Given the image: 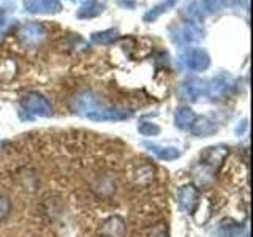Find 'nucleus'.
Returning <instances> with one entry per match:
<instances>
[{"label": "nucleus", "instance_id": "nucleus-14", "mask_svg": "<svg viewBox=\"0 0 253 237\" xmlns=\"http://www.w3.org/2000/svg\"><path fill=\"white\" fill-rule=\"evenodd\" d=\"M149 237H169V233H168V228H166L165 223H160L152 228V231H150Z\"/></svg>", "mask_w": 253, "mask_h": 237}, {"label": "nucleus", "instance_id": "nucleus-3", "mask_svg": "<svg viewBox=\"0 0 253 237\" xmlns=\"http://www.w3.org/2000/svg\"><path fill=\"white\" fill-rule=\"evenodd\" d=\"M126 225L121 217H109L103 221L100 228V234L103 237H125Z\"/></svg>", "mask_w": 253, "mask_h": 237}, {"label": "nucleus", "instance_id": "nucleus-4", "mask_svg": "<svg viewBox=\"0 0 253 237\" xmlns=\"http://www.w3.org/2000/svg\"><path fill=\"white\" fill-rule=\"evenodd\" d=\"M92 190L98 196H111L116 192V179L109 174L105 176H98L92 184Z\"/></svg>", "mask_w": 253, "mask_h": 237}, {"label": "nucleus", "instance_id": "nucleus-5", "mask_svg": "<svg viewBox=\"0 0 253 237\" xmlns=\"http://www.w3.org/2000/svg\"><path fill=\"white\" fill-rule=\"evenodd\" d=\"M190 130H192V133L195 134V136L208 138L217 131V125H215V122L209 120V118H198V120H195L192 123Z\"/></svg>", "mask_w": 253, "mask_h": 237}, {"label": "nucleus", "instance_id": "nucleus-6", "mask_svg": "<svg viewBox=\"0 0 253 237\" xmlns=\"http://www.w3.org/2000/svg\"><path fill=\"white\" fill-rule=\"evenodd\" d=\"M154 169L149 164H141L139 168H136L131 172V179L134 182V185L138 187H146L149 184H152L154 180Z\"/></svg>", "mask_w": 253, "mask_h": 237}, {"label": "nucleus", "instance_id": "nucleus-13", "mask_svg": "<svg viewBox=\"0 0 253 237\" xmlns=\"http://www.w3.org/2000/svg\"><path fill=\"white\" fill-rule=\"evenodd\" d=\"M11 212V202L6 196L0 195V221H3Z\"/></svg>", "mask_w": 253, "mask_h": 237}, {"label": "nucleus", "instance_id": "nucleus-11", "mask_svg": "<svg viewBox=\"0 0 253 237\" xmlns=\"http://www.w3.org/2000/svg\"><path fill=\"white\" fill-rule=\"evenodd\" d=\"M242 228L236 223L231 225H221L218 229V237H239Z\"/></svg>", "mask_w": 253, "mask_h": 237}, {"label": "nucleus", "instance_id": "nucleus-1", "mask_svg": "<svg viewBox=\"0 0 253 237\" xmlns=\"http://www.w3.org/2000/svg\"><path fill=\"white\" fill-rule=\"evenodd\" d=\"M22 105H24V108H26L27 113L34 114V116L47 117V116L52 114L49 101L38 93H29L26 97V100L22 101Z\"/></svg>", "mask_w": 253, "mask_h": 237}, {"label": "nucleus", "instance_id": "nucleus-8", "mask_svg": "<svg viewBox=\"0 0 253 237\" xmlns=\"http://www.w3.org/2000/svg\"><path fill=\"white\" fill-rule=\"evenodd\" d=\"M150 150L160 158V160L165 161H171V160H176V158L180 157V150L177 147H172V146H166V147H160V146H149Z\"/></svg>", "mask_w": 253, "mask_h": 237}, {"label": "nucleus", "instance_id": "nucleus-9", "mask_svg": "<svg viewBox=\"0 0 253 237\" xmlns=\"http://www.w3.org/2000/svg\"><path fill=\"white\" fill-rule=\"evenodd\" d=\"M187 65L192 70H204L209 67V57L203 51H193L188 54Z\"/></svg>", "mask_w": 253, "mask_h": 237}, {"label": "nucleus", "instance_id": "nucleus-7", "mask_svg": "<svg viewBox=\"0 0 253 237\" xmlns=\"http://www.w3.org/2000/svg\"><path fill=\"white\" fill-rule=\"evenodd\" d=\"M228 155L226 149L221 147H209L208 152L204 154V164L211 166V168H215L221 161L225 160V157Z\"/></svg>", "mask_w": 253, "mask_h": 237}, {"label": "nucleus", "instance_id": "nucleus-2", "mask_svg": "<svg viewBox=\"0 0 253 237\" xmlns=\"http://www.w3.org/2000/svg\"><path fill=\"white\" fill-rule=\"evenodd\" d=\"M198 199H200V195H198V188L195 185H184L179 188L177 202L184 212H187V213L195 212L196 205H198Z\"/></svg>", "mask_w": 253, "mask_h": 237}, {"label": "nucleus", "instance_id": "nucleus-10", "mask_svg": "<svg viewBox=\"0 0 253 237\" xmlns=\"http://www.w3.org/2000/svg\"><path fill=\"white\" fill-rule=\"evenodd\" d=\"M196 120V116L195 113L190 108H182L177 111V114H176V125L179 126V128L182 130H187L192 126V123Z\"/></svg>", "mask_w": 253, "mask_h": 237}, {"label": "nucleus", "instance_id": "nucleus-12", "mask_svg": "<svg viewBox=\"0 0 253 237\" xmlns=\"http://www.w3.org/2000/svg\"><path fill=\"white\" fill-rule=\"evenodd\" d=\"M138 131L141 134H144V136H157V134L160 133V126L150 122H141L138 125Z\"/></svg>", "mask_w": 253, "mask_h": 237}]
</instances>
